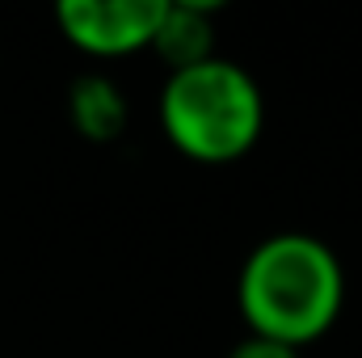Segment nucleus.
Listing matches in <instances>:
<instances>
[{"label": "nucleus", "mask_w": 362, "mask_h": 358, "mask_svg": "<svg viewBox=\"0 0 362 358\" xmlns=\"http://www.w3.org/2000/svg\"><path fill=\"white\" fill-rule=\"evenodd\" d=\"M236 304L249 337L303 350L320 342L346 308L341 258L312 232H274L245 258Z\"/></svg>", "instance_id": "nucleus-1"}, {"label": "nucleus", "mask_w": 362, "mask_h": 358, "mask_svg": "<svg viewBox=\"0 0 362 358\" xmlns=\"http://www.w3.org/2000/svg\"><path fill=\"white\" fill-rule=\"evenodd\" d=\"M160 127L185 161L232 165L257 148L266 131V93L232 59H206L169 72L160 85Z\"/></svg>", "instance_id": "nucleus-2"}, {"label": "nucleus", "mask_w": 362, "mask_h": 358, "mask_svg": "<svg viewBox=\"0 0 362 358\" xmlns=\"http://www.w3.org/2000/svg\"><path fill=\"white\" fill-rule=\"evenodd\" d=\"M169 0H59L55 25L89 59H127L152 51Z\"/></svg>", "instance_id": "nucleus-3"}, {"label": "nucleus", "mask_w": 362, "mask_h": 358, "mask_svg": "<svg viewBox=\"0 0 362 358\" xmlns=\"http://www.w3.org/2000/svg\"><path fill=\"white\" fill-rule=\"evenodd\" d=\"M152 51L169 64V72L215 59V4L198 0H169Z\"/></svg>", "instance_id": "nucleus-4"}, {"label": "nucleus", "mask_w": 362, "mask_h": 358, "mask_svg": "<svg viewBox=\"0 0 362 358\" xmlns=\"http://www.w3.org/2000/svg\"><path fill=\"white\" fill-rule=\"evenodd\" d=\"M68 118L72 131L89 144H114L127 131V93L118 89L105 72H85L68 89Z\"/></svg>", "instance_id": "nucleus-5"}, {"label": "nucleus", "mask_w": 362, "mask_h": 358, "mask_svg": "<svg viewBox=\"0 0 362 358\" xmlns=\"http://www.w3.org/2000/svg\"><path fill=\"white\" fill-rule=\"evenodd\" d=\"M228 358H299V350H291V346H278V342H266V337H245V342H236Z\"/></svg>", "instance_id": "nucleus-6"}]
</instances>
